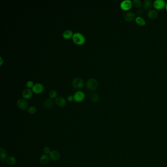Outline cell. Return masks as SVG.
<instances>
[{
    "label": "cell",
    "instance_id": "cell-1",
    "mask_svg": "<svg viewBox=\"0 0 167 167\" xmlns=\"http://www.w3.org/2000/svg\"><path fill=\"white\" fill-rule=\"evenodd\" d=\"M74 42L78 45H82L85 42L86 39L85 36L82 33L79 32H75L72 37Z\"/></svg>",
    "mask_w": 167,
    "mask_h": 167
},
{
    "label": "cell",
    "instance_id": "cell-2",
    "mask_svg": "<svg viewBox=\"0 0 167 167\" xmlns=\"http://www.w3.org/2000/svg\"><path fill=\"white\" fill-rule=\"evenodd\" d=\"M86 86L88 89L93 91L97 88L98 86V82L95 78H89L86 82Z\"/></svg>",
    "mask_w": 167,
    "mask_h": 167
},
{
    "label": "cell",
    "instance_id": "cell-3",
    "mask_svg": "<svg viewBox=\"0 0 167 167\" xmlns=\"http://www.w3.org/2000/svg\"><path fill=\"white\" fill-rule=\"evenodd\" d=\"M72 84L75 89L79 90L84 86V81L81 78L77 77L74 78L72 82Z\"/></svg>",
    "mask_w": 167,
    "mask_h": 167
},
{
    "label": "cell",
    "instance_id": "cell-4",
    "mask_svg": "<svg viewBox=\"0 0 167 167\" xmlns=\"http://www.w3.org/2000/svg\"><path fill=\"white\" fill-rule=\"evenodd\" d=\"M85 94L83 91L78 90L75 93L73 96L74 100L77 103L82 102L85 98Z\"/></svg>",
    "mask_w": 167,
    "mask_h": 167
},
{
    "label": "cell",
    "instance_id": "cell-5",
    "mask_svg": "<svg viewBox=\"0 0 167 167\" xmlns=\"http://www.w3.org/2000/svg\"><path fill=\"white\" fill-rule=\"evenodd\" d=\"M132 2L130 0H124L120 4V7L122 10L128 11L130 10L132 7Z\"/></svg>",
    "mask_w": 167,
    "mask_h": 167
},
{
    "label": "cell",
    "instance_id": "cell-6",
    "mask_svg": "<svg viewBox=\"0 0 167 167\" xmlns=\"http://www.w3.org/2000/svg\"><path fill=\"white\" fill-rule=\"evenodd\" d=\"M17 105L21 110H26L29 108V103L24 99H18L17 101Z\"/></svg>",
    "mask_w": 167,
    "mask_h": 167
},
{
    "label": "cell",
    "instance_id": "cell-7",
    "mask_svg": "<svg viewBox=\"0 0 167 167\" xmlns=\"http://www.w3.org/2000/svg\"><path fill=\"white\" fill-rule=\"evenodd\" d=\"M166 3L164 0H155L153 2V6L156 9L161 10L166 7Z\"/></svg>",
    "mask_w": 167,
    "mask_h": 167
},
{
    "label": "cell",
    "instance_id": "cell-8",
    "mask_svg": "<svg viewBox=\"0 0 167 167\" xmlns=\"http://www.w3.org/2000/svg\"><path fill=\"white\" fill-rule=\"evenodd\" d=\"M32 91L36 94H40L43 92L44 89V87L41 83H36L32 87Z\"/></svg>",
    "mask_w": 167,
    "mask_h": 167
},
{
    "label": "cell",
    "instance_id": "cell-9",
    "mask_svg": "<svg viewBox=\"0 0 167 167\" xmlns=\"http://www.w3.org/2000/svg\"><path fill=\"white\" fill-rule=\"evenodd\" d=\"M33 92L32 89L29 88H26L22 92V97L25 100H28L32 97Z\"/></svg>",
    "mask_w": 167,
    "mask_h": 167
},
{
    "label": "cell",
    "instance_id": "cell-10",
    "mask_svg": "<svg viewBox=\"0 0 167 167\" xmlns=\"http://www.w3.org/2000/svg\"><path fill=\"white\" fill-rule=\"evenodd\" d=\"M55 103L57 104L58 106L60 107H64L67 103L66 99L62 97H57L55 99Z\"/></svg>",
    "mask_w": 167,
    "mask_h": 167
},
{
    "label": "cell",
    "instance_id": "cell-11",
    "mask_svg": "<svg viewBox=\"0 0 167 167\" xmlns=\"http://www.w3.org/2000/svg\"><path fill=\"white\" fill-rule=\"evenodd\" d=\"M50 159L53 161H57L60 159V154L58 151L56 150H53L51 151L49 154Z\"/></svg>",
    "mask_w": 167,
    "mask_h": 167
},
{
    "label": "cell",
    "instance_id": "cell-12",
    "mask_svg": "<svg viewBox=\"0 0 167 167\" xmlns=\"http://www.w3.org/2000/svg\"><path fill=\"white\" fill-rule=\"evenodd\" d=\"M54 103L52 99H47L45 100L43 103V106L46 109H50L53 107Z\"/></svg>",
    "mask_w": 167,
    "mask_h": 167
},
{
    "label": "cell",
    "instance_id": "cell-13",
    "mask_svg": "<svg viewBox=\"0 0 167 167\" xmlns=\"http://www.w3.org/2000/svg\"><path fill=\"white\" fill-rule=\"evenodd\" d=\"M135 14L133 12H128L124 15V20L127 22L132 21L135 19Z\"/></svg>",
    "mask_w": 167,
    "mask_h": 167
},
{
    "label": "cell",
    "instance_id": "cell-14",
    "mask_svg": "<svg viewBox=\"0 0 167 167\" xmlns=\"http://www.w3.org/2000/svg\"><path fill=\"white\" fill-rule=\"evenodd\" d=\"M7 151L3 147H1L0 148V160L4 162L5 160H7Z\"/></svg>",
    "mask_w": 167,
    "mask_h": 167
},
{
    "label": "cell",
    "instance_id": "cell-15",
    "mask_svg": "<svg viewBox=\"0 0 167 167\" xmlns=\"http://www.w3.org/2000/svg\"><path fill=\"white\" fill-rule=\"evenodd\" d=\"M153 3L151 0H145L143 2V7L146 10H150L152 8Z\"/></svg>",
    "mask_w": 167,
    "mask_h": 167
},
{
    "label": "cell",
    "instance_id": "cell-16",
    "mask_svg": "<svg viewBox=\"0 0 167 167\" xmlns=\"http://www.w3.org/2000/svg\"><path fill=\"white\" fill-rule=\"evenodd\" d=\"M50 157L46 154H43L40 158V162L42 165H46L50 161Z\"/></svg>",
    "mask_w": 167,
    "mask_h": 167
},
{
    "label": "cell",
    "instance_id": "cell-17",
    "mask_svg": "<svg viewBox=\"0 0 167 167\" xmlns=\"http://www.w3.org/2000/svg\"><path fill=\"white\" fill-rule=\"evenodd\" d=\"M73 35H74L73 32L71 30H70V29H67L62 34L63 38L66 39H70L71 38L73 37Z\"/></svg>",
    "mask_w": 167,
    "mask_h": 167
},
{
    "label": "cell",
    "instance_id": "cell-18",
    "mask_svg": "<svg viewBox=\"0 0 167 167\" xmlns=\"http://www.w3.org/2000/svg\"><path fill=\"white\" fill-rule=\"evenodd\" d=\"M148 16L149 18L151 19H154L158 17V12L156 10L151 9L148 12Z\"/></svg>",
    "mask_w": 167,
    "mask_h": 167
},
{
    "label": "cell",
    "instance_id": "cell-19",
    "mask_svg": "<svg viewBox=\"0 0 167 167\" xmlns=\"http://www.w3.org/2000/svg\"><path fill=\"white\" fill-rule=\"evenodd\" d=\"M135 22L136 23L141 26H145L146 24V21L144 18L141 16H138L135 18Z\"/></svg>",
    "mask_w": 167,
    "mask_h": 167
},
{
    "label": "cell",
    "instance_id": "cell-20",
    "mask_svg": "<svg viewBox=\"0 0 167 167\" xmlns=\"http://www.w3.org/2000/svg\"><path fill=\"white\" fill-rule=\"evenodd\" d=\"M6 161H7V164H8L9 165L13 166V165H14L16 163L17 160L15 157L9 156L7 158Z\"/></svg>",
    "mask_w": 167,
    "mask_h": 167
},
{
    "label": "cell",
    "instance_id": "cell-21",
    "mask_svg": "<svg viewBox=\"0 0 167 167\" xmlns=\"http://www.w3.org/2000/svg\"><path fill=\"white\" fill-rule=\"evenodd\" d=\"M90 99L93 102L96 103L98 101H99L100 99V97L97 93H93L90 96Z\"/></svg>",
    "mask_w": 167,
    "mask_h": 167
},
{
    "label": "cell",
    "instance_id": "cell-22",
    "mask_svg": "<svg viewBox=\"0 0 167 167\" xmlns=\"http://www.w3.org/2000/svg\"><path fill=\"white\" fill-rule=\"evenodd\" d=\"M142 2L141 0H133L132 1V5L136 7L140 8L142 6Z\"/></svg>",
    "mask_w": 167,
    "mask_h": 167
},
{
    "label": "cell",
    "instance_id": "cell-23",
    "mask_svg": "<svg viewBox=\"0 0 167 167\" xmlns=\"http://www.w3.org/2000/svg\"><path fill=\"white\" fill-rule=\"evenodd\" d=\"M37 112V108L35 106H31L28 109V112L30 114H34Z\"/></svg>",
    "mask_w": 167,
    "mask_h": 167
},
{
    "label": "cell",
    "instance_id": "cell-24",
    "mask_svg": "<svg viewBox=\"0 0 167 167\" xmlns=\"http://www.w3.org/2000/svg\"><path fill=\"white\" fill-rule=\"evenodd\" d=\"M57 95V93L55 90H51L49 93V96L50 99H53L54 98H56Z\"/></svg>",
    "mask_w": 167,
    "mask_h": 167
},
{
    "label": "cell",
    "instance_id": "cell-25",
    "mask_svg": "<svg viewBox=\"0 0 167 167\" xmlns=\"http://www.w3.org/2000/svg\"><path fill=\"white\" fill-rule=\"evenodd\" d=\"M43 152L44 153V154H50V153L51 152L50 151V149L49 146H45L43 148Z\"/></svg>",
    "mask_w": 167,
    "mask_h": 167
},
{
    "label": "cell",
    "instance_id": "cell-26",
    "mask_svg": "<svg viewBox=\"0 0 167 167\" xmlns=\"http://www.w3.org/2000/svg\"><path fill=\"white\" fill-rule=\"evenodd\" d=\"M34 85V84L33 82L32 81V80H29V81L27 82V83H26V85L28 87V88H32V87Z\"/></svg>",
    "mask_w": 167,
    "mask_h": 167
},
{
    "label": "cell",
    "instance_id": "cell-27",
    "mask_svg": "<svg viewBox=\"0 0 167 167\" xmlns=\"http://www.w3.org/2000/svg\"><path fill=\"white\" fill-rule=\"evenodd\" d=\"M144 13V11L142 9H139V10L137 11V14L139 16H140V15Z\"/></svg>",
    "mask_w": 167,
    "mask_h": 167
},
{
    "label": "cell",
    "instance_id": "cell-28",
    "mask_svg": "<svg viewBox=\"0 0 167 167\" xmlns=\"http://www.w3.org/2000/svg\"><path fill=\"white\" fill-rule=\"evenodd\" d=\"M67 100L69 102H72L74 100L73 96H72V95H69V96H68Z\"/></svg>",
    "mask_w": 167,
    "mask_h": 167
},
{
    "label": "cell",
    "instance_id": "cell-29",
    "mask_svg": "<svg viewBox=\"0 0 167 167\" xmlns=\"http://www.w3.org/2000/svg\"><path fill=\"white\" fill-rule=\"evenodd\" d=\"M0 60H1L0 65H2V64L3 63V58H2V57H0Z\"/></svg>",
    "mask_w": 167,
    "mask_h": 167
},
{
    "label": "cell",
    "instance_id": "cell-30",
    "mask_svg": "<svg viewBox=\"0 0 167 167\" xmlns=\"http://www.w3.org/2000/svg\"><path fill=\"white\" fill-rule=\"evenodd\" d=\"M165 8H166V11H167V3H166V7H165Z\"/></svg>",
    "mask_w": 167,
    "mask_h": 167
}]
</instances>
